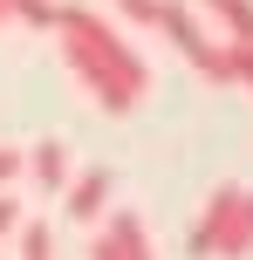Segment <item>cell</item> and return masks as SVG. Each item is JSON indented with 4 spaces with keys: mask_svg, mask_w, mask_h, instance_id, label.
Wrapping results in <instances>:
<instances>
[{
    "mask_svg": "<svg viewBox=\"0 0 253 260\" xmlns=\"http://www.w3.org/2000/svg\"><path fill=\"white\" fill-rule=\"evenodd\" d=\"M55 35H62V62L76 69V82L110 110V117H123V110L144 103V89H151L144 55H137V48L117 35V27H110L96 7L62 0V7H55Z\"/></svg>",
    "mask_w": 253,
    "mask_h": 260,
    "instance_id": "6da1fadb",
    "label": "cell"
},
{
    "mask_svg": "<svg viewBox=\"0 0 253 260\" xmlns=\"http://www.w3.org/2000/svg\"><path fill=\"white\" fill-rule=\"evenodd\" d=\"M192 253L199 260H246L253 253V192L246 185H219L205 199L199 226H192Z\"/></svg>",
    "mask_w": 253,
    "mask_h": 260,
    "instance_id": "7a4b0ae2",
    "label": "cell"
},
{
    "mask_svg": "<svg viewBox=\"0 0 253 260\" xmlns=\"http://www.w3.org/2000/svg\"><path fill=\"white\" fill-rule=\"evenodd\" d=\"M158 27H164V41H171L178 55H185L192 69H199L205 82H226V41H212L199 21H192V7L185 0H158Z\"/></svg>",
    "mask_w": 253,
    "mask_h": 260,
    "instance_id": "3957f363",
    "label": "cell"
},
{
    "mask_svg": "<svg viewBox=\"0 0 253 260\" xmlns=\"http://www.w3.org/2000/svg\"><path fill=\"white\" fill-rule=\"evenodd\" d=\"M89 260H158V253H151V233H144V219H137V212H117V219H110L103 233H96Z\"/></svg>",
    "mask_w": 253,
    "mask_h": 260,
    "instance_id": "277c9868",
    "label": "cell"
},
{
    "mask_svg": "<svg viewBox=\"0 0 253 260\" xmlns=\"http://www.w3.org/2000/svg\"><path fill=\"white\" fill-rule=\"evenodd\" d=\"M62 206H68V219H103V206H110V171H76V178L62 185Z\"/></svg>",
    "mask_w": 253,
    "mask_h": 260,
    "instance_id": "5b68a950",
    "label": "cell"
},
{
    "mask_svg": "<svg viewBox=\"0 0 253 260\" xmlns=\"http://www.w3.org/2000/svg\"><path fill=\"white\" fill-rule=\"evenodd\" d=\"M27 178H34L41 192H62V185L76 178V165H68V144H62V137H41L34 151H27Z\"/></svg>",
    "mask_w": 253,
    "mask_h": 260,
    "instance_id": "8992f818",
    "label": "cell"
},
{
    "mask_svg": "<svg viewBox=\"0 0 253 260\" xmlns=\"http://www.w3.org/2000/svg\"><path fill=\"white\" fill-rule=\"evenodd\" d=\"M205 14L219 21V35L233 48H253V0H205Z\"/></svg>",
    "mask_w": 253,
    "mask_h": 260,
    "instance_id": "52a82bcc",
    "label": "cell"
},
{
    "mask_svg": "<svg viewBox=\"0 0 253 260\" xmlns=\"http://www.w3.org/2000/svg\"><path fill=\"white\" fill-rule=\"evenodd\" d=\"M21 260H55V233H48L41 219L21 226Z\"/></svg>",
    "mask_w": 253,
    "mask_h": 260,
    "instance_id": "ba28073f",
    "label": "cell"
},
{
    "mask_svg": "<svg viewBox=\"0 0 253 260\" xmlns=\"http://www.w3.org/2000/svg\"><path fill=\"white\" fill-rule=\"evenodd\" d=\"M7 14L27 27H55V0H7Z\"/></svg>",
    "mask_w": 253,
    "mask_h": 260,
    "instance_id": "9c48e42d",
    "label": "cell"
},
{
    "mask_svg": "<svg viewBox=\"0 0 253 260\" xmlns=\"http://www.w3.org/2000/svg\"><path fill=\"white\" fill-rule=\"evenodd\" d=\"M226 82H246L253 89V48H233L226 41Z\"/></svg>",
    "mask_w": 253,
    "mask_h": 260,
    "instance_id": "30bf717a",
    "label": "cell"
},
{
    "mask_svg": "<svg viewBox=\"0 0 253 260\" xmlns=\"http://www.w3.org/2000/svg\"><path fill=\"white\" fill-rule=\"evenodd\" d=\"M117 14L137 21V27H158V0H117Z\"/></svg>",
    "mask_w": 253,
    "mask_h": 260,
    "instance_id": "8fae6325",
    "label": "cell"
},
{
    "mask_svg": "<svg viewBox=\"0 0 253 260\" xmlns=\"http://www.w3.org/2000/svg\"><path fill=\"white\" fill-rule=\"evenodd\" d=\"M21 165H27V151H7V144H0V192L21 178Z\"/></svg>",
    "mask_w": 253,
    "mask_h": 260,
    "instance_id": "7c38bea8",
    "label": "cell"
},
{
    "mask_svg": "<svg viewBox=\"0 0 253 260\" xmlns=\"http://www.w3.org/2000/svg\"><path fill=\"white\" fill-rule=\"evenodd\" d=\"M14 226H21V206H14V199H7V192H0V240H7V233H14Z\"/></svg>",
    "mask_w": 253,
    "mask_h": 260,
    "instance_id": "4fadbf2b",
    "label": "cell"
},
{
    "mask_svg": "<svg viewBox=\"0 0 253 260\" xmlns=\"http://www.w3.org/2000/svg\"><path fill=\"white\" fill-rule=\"evenodd\" d=\"M0 21H7V0H0Z\"/></svg>",
    "mask_w": 253,
    "mask_h": 260,
    "instance_id": "5bb4252c",
    "label": "cell"
}]
</instances>
